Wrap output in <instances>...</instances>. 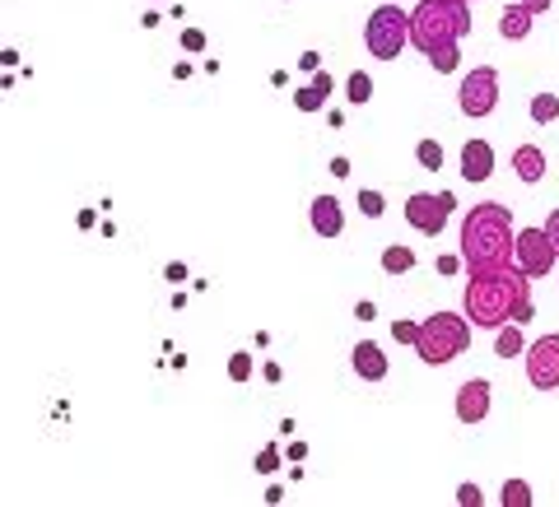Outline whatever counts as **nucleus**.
Here are the masks:
<instances>
[{
    "instance_id": "obj_1",
    "label": "nucleus",
    "mask_w": 559,
    "mask_h": 507,
    "mask_svg": "<svg viewBox=\"0 0 559 507\" xmlns=\"http://www.w3.org/2000/svg\"><path fill=\"white\" fill-rule=\"evenodd\" d=\"M462 307H466V322L480 326V330H499L503 322H522L527 326L536 317V303H532V275L518 266H499V270H485V275H471V285L462 293Z\"/></svg>"
},
{
    "instance_id": "obj_2",
    "label": "nucleus",
    "mask_w": 559,
    "mask_h": 507,
    "mask_svg": "<svg viewBox=\"0 0 559 507\" xmlns=\"http://www.w3.org/2000/svg\"><path fill=\"white\" fill-rule=\"evenodd\" d=\"M513 242H518V229H513L509 205L485 201L462 219V261L471 275L513 266Z\"/></svg>"
},
{
    "instance_id": "obj_3",
    "label": "nucleus",
    "mask_w": 559,
    "mask_h": 507,
    "mask_svg": "<svg viewBox=\"0 0 559 507\" xmlns=\"http://www.w3.org/2000/svg\"><path fill=\"white\" fill-rule=\"evenodd\" d=\"M466 33H471L466 0H419L411 10V47L425 51V57L443 43H462Z\"/></svg>"
},
{
    "instance_id": "obj_4",
    "label": "nucleus",
    "mask_w": 559,
    "mask_h": 507,
    "mask_svg": "<svg viewBox=\"0 0 559 507\" xmlns=\"http://www.w3.org/2000/svg\"><path fill=\"white\" fill-rule=\"evenodd\" d=\"M466 349H471V322H466V312H462V317H457V312H433V317L419 322V345H415V354L425 359L429 369L462 359Z\"/></svg>"
},
{
    "instance_id": "obj_5",
    "label": "nucleus",
    "mask_w": 559,
    "mask_h": 507,
    "mask_svg": "<svg viewBox=\"0 0 559 507\" xmlns=\"http://www.w3.org/2000/svg\"><path fill=\"white\" fill-rule=\"evenodd\" d=\"M364 47H369L378 61H396L401 51L411 47V10L382 0V5L369 14V24H364Z\"/></svg>"
},
{
    "instance_id": "obj_6",
    "label": "nucleus",
    "mask_w": 559,
    "mask_h": 507,
    "mask_svg": "<svg viewBox=\"0 0 559 507\" xmlns=\"http://www.w3.org/2000/svg\"><path fill=\"white\" fill-rule=\"evenodd\" d=\"M457 209L452 191H411L406 196V224L425 238H439L448 229V215Z\"/></svg>"
},
{
    "instance_id": "obj_7",
    "label": "nucleus",
    "mask_w": 559,
    "mask_h": 507,
    "mask_svg": "<svg viewBox=\"0 0 559 507\" xmlns=\"http://www.w3.org/2000/svg\"><path fill=\"white\" fill-rule=\"evenodd\" d=\"M457 108H462V117H476V121L499 108V70L495 65L466 70V80L457 84Z\"/></svg>"
},
{
    "instance_id": "obj_8",
    "label": "nucleus",
    "mask_w": 559,
    "mask_h": 507,
    "mask_svg": "<svg viewBox=\"0 0 559 507\" xmlns=\"http://www.w3.org/2000/svg\"><path fill=\"white\" fill-rule=\"evenodd\" d=\"M513 261H518V266L527 270L532 279L550 275V270L559 266V252H555V242H550V233H546V224H540V229H522V233H518Z\"/></svg>"
},
{
    "instance_id": "obj_9",
    "label": "nucleus",
    "mask_w": 559,
    "mask_h": 507,
    "mask_svg": "<svg viewBox=\"0 0 559 507\" xmlns=\"http://www.w3.org/2000/svg\"><path fill=\"white\" fill-rule=\"evenodd\" d=\"M527 382L536 391H559V336H540L527 345Z\"/></svg>"
},
{
    "instance_id": "obj_10",
    "label": "nucleus",
    "mask_w": 559,
    "mask_h": 507,
    "mask_svg": "<svg viewBox=\"0 0 559 507\" xmlns=\"http://www.w3.org/2000/svg\"><path fill=\"white\" fill-rule=\"evenodd\" d=\"M489 406H495V391H489L485 377H471L457 387V419L462 424H480V419H489Z\"/></svg>"
},
{
    "instance_id": "obj_11",
    "label": "nucleus",
    "mask_w": 559,
    "mask_h": 507,
    "mask_svg": "<svg viewBox=\"0 0 559 507\" xmlns=\"http://www.w3.org/2000/svg\"><path fill=\"white\" fill-rule=\"evenodd\" d=\"M308 219H312V233L318 238H341L345 233V209H341L336 196H312Z\"/></svg>"
},
{
    "instance_id": "obj_12",
    "label": "nucleus",
    "mask_w": 559,
    "mask_h": 507,
    "mask_svg": "<svg viewBox=\"0 0 559 507\" xmlns=\"http://www.w3.org/2000/svg\"><path fill=\"white\" fill-rule=\"evenodd\" d=\"M489 172H495V149H489V140H466L462 145V178L485 182Z\"/></svg>"
},
{
    "instance_id": "obj_13",
    "label": "nucleus",
    "mask_w": 559,
    "mask_h": 507,
    "mask_svg": "<svg viewBox=\"0 0 559 507\" xmlns=\"http://www.w3.org/2000/svg\"><path fill=\"white\" fill-rule=\"evenodd\" d=\"M349 363H355V373L364 382H382V377H388V354H382V345H373V340H359L355 349H349Z\"/></svg>"
},
{
    "instance_id": "obj_14",
    "label": "nucleus",
    "mask_w": 559,
    "mask_h": 507,
    "mask_svg": "<svg viewBox=\"0 0 559 507\" xmlns=\"http://www.w3.org/2000/svg\"><path fill=\"white\" fill-rule=\"evenodd\" d=\"M513 172H518V178L527 182V186H536L540 178H546V154H540L536 145H518V149H513Z\"/></svg>"
},
{
    "instance_id": "obj_15",
    "label": "nucleus",
    "mask_w": 559,
    "mask_h": 507,
    "mask_svg": "<svg viewBox=\"0 0 559 507\" xmlns=\"http://www.w3.org/2000/svg\"><path fill=\"white\" fill-rule=\"evenodd\" d=\"M532 20H536V14H532V10L518 0V5H509V10L499 14V38L522 43V38H527V33H532Z\"/></svg>"
},
{
    "instance_id": "obj_16",
    "label": "nucleus",
    "mask_w": 559,
    "mask_h": 507,
    "mask_svg": "<svg viewBox=\"0 0 559 507\" xmlns=\"http://www.w3.org/2000/svg\"><path fill=\"white\" fill-rule=\"evenodd\" d=\"M331 89H336V84H331V75H318L312 84H304V89L294 94V108H299V112H322L326 98H331Z\"/></svg>"
},
{
    "instance_id": "obj_17",
    "label": "nucleus",
    "mask_w": 559,
    "mask_h": 507,
    "mask_svg": "<svg viewBox=\"0 0 559 507\" xmlns=\"http://www.w3.org/2000/svg\"><path fill=\"white\" fill-rule=\"evenodd\" d=\"M522 345H527V340H522V322H503L499 326V340H495V354L499 359H518Z\"/></svg>"
},
{
    "instance_id": "obj_18",
    "label": "nucleus",
    "mask_w": 559,
    "mask_h": 507,
    "mask_svg": "<svg viewBox=\"0 0 559 507\" xmlns=\"http://www.w3.org/2000/svg\"><path fill=\"white\" fill-rule=\"evenodd\" d=\"M345 98L355 102V108H364V102L373 98V75H369V70H355V75L345 80Z\"/></svg>"
},
{
    "instance_id": "obj_19",
    "label": "nucleus",
    "mask_w": 559,
    "mask_h": 507,
    "mask_svg": "<svg viewBox=\"0 0 559 507\" xmlns=\"http://www.w3.org/2000/svg\"><path fill=\"white\" fill-rule=\"evenodd\" d=\"M429 65L439 70V75H452V70L462 65V47H457V43H443V47H433V51H429Z\"/></svg>"
},
{
    "instance_id": "obj_20",
    "label": "nucleus",
    "mask_w": 559,
    "mask_h": 507,
    "mask_svg": "<svg viewBox=\"0 0 559 507\" xmlns=\"http://www.w3.org/2000/svg\"><path fill=\"white\" fill-rule=\"evenodd\" d=\"M382 270H388V275L415 270V252H411V248H388V252H382Z\"/></svg>"
},
{
    "instance_id": "obj_21",
    "label": "nucleus",
    "mask_w": 559,
    "mask_h": 507,
    "mask_svg": "<svg viewBox=\"0 0 559 507\" xmlns=\"http://www.w3.org/2000/svg\"><path fill=\"white\" fill-rule=\"evenodd\" d=\"M503 507H532V484L527 480H503Z\"/></svg>"
},
{
    "instance_id": "obj_22",
    "label": "nucleus",
    "mask_w": 559,
    "mask_h": 507,
    "mask_svg": "<svg viewBox=\"0 0 559 507\" xmlns=\"http://www.w3.org/2000/svg\"><path fill=\"white\" fill-rule=\"evenodd\" d=\"M532 121H540V126L559 121V98H555V94H536V98H532Z\"/></svg>"
},
{
    "instance_id": "obj_23",
    "label": "nucleus",
    "mask_w": 559,
    "mask_h": 507,
    "mask_svg": "<svg viewBox=\"0 0 559 507\" xmlns=\"http://www.w3.org/2000/svg\"><path fill=\"white\" fill-rule=\"evenodd\" d=\"M415 159H419V168H429V172H439V168H443V145H439V140H419V149H415Z\"/></svg>"
},
{
    "instance_id": "obj_24",
    "label": "nucleus",
    "mask_w": 559,
    "mask_h": 507,
    "mask_svg": "<svg viewBox=\"0 0 559 507\" xmlns=\"http://www.w3.org/2000/svg\"><path fill=\"white\" fill-rule=\"evenodd\" d=\"M229 377L234 382H248L252 377V354H248V349H238V354L229 359Z\"/></svg>"
},
{
    "instance_id": "obj_25",
    "label": "nucleus",
    "mask_w": 559,
    "mask_h": 507,
    "mask_svg": "<svg viewBox=\"0 0 559 507\" xmlns=\"http://www.w3.org/2000/svg\"><path fill=\"white\" fill-rule=\"evenodd\" d=\"M359 209H364V215H369V219H378L382 209H388V201H382L378 191H359Z\"/></svg>"
},
{
    "instance_id": "obj_26",
    "label": "nucleus",
    "mask_w": 559,
    "mask_h": 507,
    "mask_svg": "<svg viewBox=\"0 0 559 507\" xmlns=\"http://www.w3.org/2000/svg\"><path fill=\"white\" fill-rule=\"evenodd\" d=\"M392 336L401 345H419V322H392Z\"/></svg>"
},
{
    "instance_id": "obj_27",
    "label": "nucleus",
    "mask_w": 559,
    "mask_h": 507,
    "mask_svg": "<svg viewBox=\"0 0 559 507\" xmlns=\"http://www.w3.org/2000/svg\"><path fill=\"white\" fill-rule=\"evenodd\" d=\"M457 503H462V507H480V503H485L480 484H462V488H457Z\"/></svg>"
},
{
    "instance_id": "obj_28",
    "label": "nucleus",
    "mask_w": 559,
    "mask_h": 507,
    "mask_svg": "<svg viewBox=\"0 0 559 507\" xmlns=\"http://www.w3.org/2000/svg\"><path fill=\"white\" fill-rule=\"evenodd\" d=\"M182 47H187V51H201V47H205V33H201V28H182Z\"/></svg>"
},
{
    "instance_id": "obj_29",
    "label": "nucleus",
    "mask_w": 559,
    "mask_h": 507,
    "mask_svg": "<svg viewBox=\"0 0 559 507\" xmlns=\"http://www.w3.org/2000/svg\"><path fill=\"white\" fill-rule=\"evenodd\" d=\"M275 466H280V451H275V447H261V457H257V470H266V475H271Z\"/></svg>"
},
{
    "instance_id": "obj_30",
    "label": "nucleus",
    "mask_w": 559,
    "mask_h": 507,
    "mask_svg": "<svg viewBox=\"0 0 559 507\" xmlns=\"http://www.w3.org/2000/svg\"><path fill=\"white\" fill-rule=\"evenodd\" d=\"M462 266H466L462 256H439V275H457Z\"/></svg>"
},
{
    "instance_id": "obj_31",
    "label": "nucleus",
    "mask_w": 559,
    "mask_h": 507,
    "mask_svg": "<svg viewBox=\"0 0 559 507\" xmlns=\"http://www.w3.org/2000/svg\"><path fill=\"white\" fill-rule=\"evenodd\" d=\"M355 317H359V322H373V317H378V307L364 299V303H355Z\"/></svg>"
},
{
    "instance_id": "obj_32",
    "label": "nucleus",
    "mask_w": 559,
    "mask_h": 507,
    "mask_svg": "<svg viewBox=\"0 0 559 507\" xmlns=\"http://www.w3.org/2000/svg\"><path fill=\"white\" fill-rule=\"evenodd\" d=\"M546 233L555 242V252H559V209H550V219H546Z\"/></svg>"
},
{
    "instance_id": "obj_33",
    "label": "nucleus",
    "mask_w": 559,
    "mask_h": 507,
    "mask_svg": "<svg viewBox=\"0 0 559 507\" xmlns=\"http://www.w3.org/2000/svg\"><path fill=\"white\" fill-rule=\"evenodd\" d=\"M522 5H527L532 14H540V10H550V0H522Z\"/></svg>"
},
{
    "instance_id": "obj_34",
    "label": "nucleus",
    "mask_w": 559,
    "mask_h": 507,
    "mask_svg": "<svg viewBox=\"0 0 559 507\" xmlns=\"http://www.w3.org/2000/svg\"><path fill=\"white\" fill-rule=\"evenodd\" d=\"M466 5H476V0H466Z\"/></svg>"
},
{
    "instance_id": "obj_35",
    "label": "nucleus",
    "mask_w": 559,
    "mask_h": 507,
    "mask_svg": "<svg viewBox=\"0 0 559 507\" xmlns=\"http://www.w3.org/2000/svg\"><path fill=\"white\" fill-rule=\"evenodd\" d=\"M392 5H396V0H392Z\"/></svg>"
}]
</instances>
